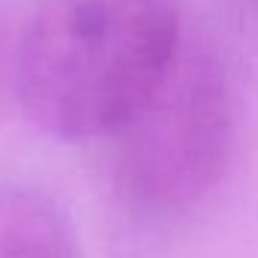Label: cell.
I'll use <instances>...</instances> for the list:
<instances>
[{
    "instance_id": "6da1fadb",
    "label": "cell",
    "mask_w": 258,
    "mask_h": 258,
    "mask_svg": "<svg viewBox=\"0 0 258 258\" xmlns=\"http://www.w3.org/2000/svg\"><path fill=\"white\" fill-rule=\"evenodd\" d=\"M180 42L177 0H36L9 54L12 93L48 138H111Z\"/></svg>"
},
{
    "instance_id": "7a4b0ae2",
    "label": "cell",
    "mask_w": 258,
    "mask_h": 258,
    "mask_svg": "<svg viewBox=\"0 0 258 258\" xmlns=\"http://www.w3.org/2000/svg\"><path fill=\"white\" fill-rule=\"evenodd\" d=\"M234 135L228 69L210 48L180 42L159 84L111 135L114 192L141 219L189 213L225 177Z\"/></svg>"
},
{
    "instance_id": "3957f363",
    "label": "cell",
    "mask_w": 258,
    "mask_h": 258,
    "mask_svg": "<svg viewBox=\"0 0 258 258\" xmlns=\"http://www.w3.org/2000/svg\"><path fill=\"white\" fill-rule=\"evenodd\" d=\"M0 258H75L63 207L27 183H0Z\"/></svg>"
},
{
    "instance_id": "277c9868",
    "label": "cell",
    "mask_w": 258,
    "mask_h": 258,
    "mask_svg": "<svg viewBox=\"0 0 258 258\" xmlns=\"http://www.w3.org/2000/svg\"><path fill=\"white\" fill-rule=\"evenodd\" d=\"M6 84H9V45H6L3 24H0V93H3Z\"/></svg>"
}]
</instances>
